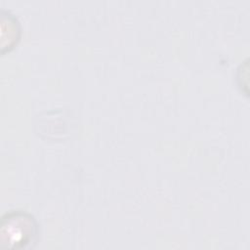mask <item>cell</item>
<instances>
[{"instance_id":"cell-1","label":"cell","mask_w":250,"mask_h":250,"mask_svg":"<svg viewBox=\"0 0 250 250\" xmlns=\"http://www.w3.org/2000/svg\"><path fill=\"white\" fill-rule=\"evenodd\" d=\"M38 225L33 216L22 211H12L2 218L1 244L8 248H26L35 242Z\"/></svg>"}]
</instances>
